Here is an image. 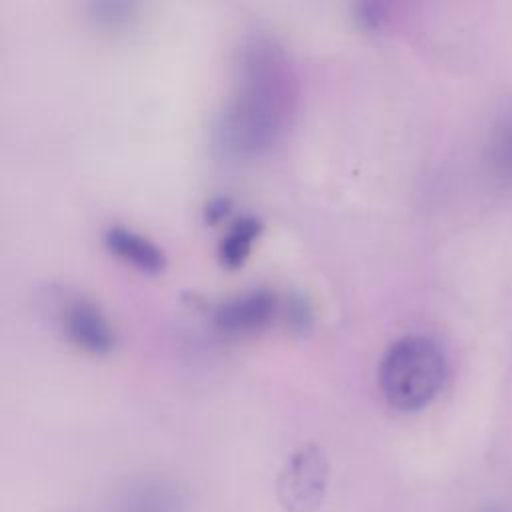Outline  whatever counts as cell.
<instances>
[{
  "instance_id": "obj_6",
  "label": "cell",
  "mask_w": 512,
  "mask_h": 512,
  "mask_svg": "<svg viewBox=\"0 0 512 512\" xmlns=\"http://www.w3.org/2000/svg\"><path fill=\"white\" fill-rule=\"evenodd\" d=\"M186 492L166 476L130 478L112 498L110 512H186Z\"/></svg>"
},
{
  "instance_id": "obj_13",
  "label": "cell",
  "mask_w": 512,
  "mask_h": 512,
  "mask_svg": "<svg viewBox=\"0 0 512 512\" xmlns=\"http://www.w3.org/2000/svg\"><path fill=\"white\" fill-rule=\"evenodd\" d=\"M230 214V200L228 198H216L206 206V220L216 224L222 218H226Z\"/></svg>"
},
{
  "instance_id": "obj_12",
  "label": "cell",
  "mask_w": 512,
  "mask_h": 512,
  "mask_svg": "<svg viewBox=\"0 0 512 512\" xmlns=\"http://www.w3.org/2000/svg\"><path fill=\"white\" fill-rule=\"evenodd\" d=\"M286 320L288 324L298 330V332H304L310 322H312V310H310V304L302 298V296H292L288 302H286Z\"/></svg>"
},
{
  "instance_id": "obj_8",
  "label": "cell",
  "mask_w": 512,
  "mask_h": 512,
  "mask_svg": "<svg viewBox=\"0 0 512 512\" xmlns=\"http://www.w3.org/2000/svg\"><path fill=\"white\" fill-rule=\"evenodd\" d=\"M262 232V222L254 216H242L232 222L218 244V258L226 268H238L246 262L254 242Z\"/></svg>"
},
{
  "instance_id": "obj_9",
  "label": "cell",
  "mask_w": 512,
  "mask_h": 512,
  "mask_svg": "<svg viewBox=\"0 0 512 512\" xmlns=\"http://www.w3.org/2000/svg\"><path fill=\"white\" fill-rule=\"evenodd\" d=\"M490 160L502 178L512 180V116L496 130L490 144Z\"/></svg>"
},
{
  "instance_id": "obj_11",
  "label": "cell",
  "mask_w": 512,
  "mask_h": 512,
  "mask_svg": "<svg viewBox=\"0 0 512 512\" xmlns=\"http://www.w3.org/2000/svg\"><path fill=\"white\" fill-rule=\"evenodd\" d=\"M354 20L364 30H378L386 20V8L376 2H362L354 6Z\"/></svg>"
},
{
  "instance_id": "obj_1",
  "label": "cell",
  "mask_w": 512,
  "mask_h": 512,
  "mask_svg": "<svg viewBox=\"0 0 512 512\" xmlns=\"http://www.w3.org/2000/svg\"><path fill=\"white\" fill-rule=\"evenodd\" d=\"M296 76L284 48L268 36H250L234 64V86L220 112L218 144L230 156L252 158L274 148L290 126Z\"/></svg>"
},
{
  "instance_id": "obj_5",
  "label": "cell",
  "mask_w": 512,
  "mask_h": 512,
  "mask_svg": "<svg viewBox=\"0 0 512 512\" xmlns=\"http://www.w3.org/2000/svg\"><path fill=\"white\" fill-rule=\"evenodd\" d=\"M280 300L268 288H254L220 302L212 320L224 334H250L266 328L280 314Z\"/></svg>"
},
{
  "instance_id": "obj_3",
  "label": "cell",
  "mask_w": 512,
  "mask_h": 512,
  "mask_svg": "<svg viewBox=\"0 0 512 512\" xmlns=\"http://www.w3.org/2000/svg\"><path fill=\"white\" fill-rule=\"evenodd\" d=\"M330 462L318 444L298 446L280 468L276 496L286 512H316L328 492Z\"/></svg>"
},
{
  "instance_id": "obj_7",
  "label": "cell",
  "mask_w": 512,
  "mask_h": 512,
  "mask_svg": "<svg viewBox=\"0 0 512 512\" xmlns=\"http://www.w3.org/2000/svg\"><path fill=\"white\" fill-rule=\"evenodd\" d=\"M104 244L110 254L142 272H162L166 266L164 252L146 236L124 226H110L104 232Z\"/></svg>"
},
{
  "instance_id": "obj_14",
  "label": "cell",
  "mask_w": 512,
  "mask_h": 512,
  "mask_svg": "<svg viewBox=\"0 0 512 512\" xmlns=\"http://www.w3.org/2000/svg\"><path fill=\"white\" fill-rule=\"evenodd\" d=\"M482 512H508V510L498 508V506H492V508H486V510H482Z\"/></svg>"
},
{
  "instance_id": "obj_15",
  "label": "cell",
  "mask_w": 512,
  "mask_h": 512,
  "mask_svg": "<svg viewBox=\"0 0 512 512\" xmlns=\"http://www.w3.org/2000/svg\"><path fill=\"white\" fill-rule=\"evenodd\" d=\"M62 512H72V510H62Z\"/></svg>"
},
{
  "instance_id": "obj_2",
  "label": "cell",
  "mask_w": 512,
  "mask_h": 512,
  "mask_svg": "<svg viewBox=\"0 0 512 512\" xmlns=\"http://www.w3.org/2000/svg\"><path fill=\"white\" fill-rule=\"evenodd\" d=\"M444 382L446 356L436 340L420 334L392 342L378 366L380 392L398 412L426 408L440 394Z\"/></svg>"
},
{
  "instance_id": "obj_10",
  "label": "cell",
  "mask_w": 512,
  "mask_h": 512,
  "mask_svg": "<svg viewBox=\"0 0 512 512\" xmlns=\"http://www.w3.org/2000/svg\"><path fill=\"white\" fill-rule=\"evenodd\" d=\"M90 18L96 22V26L116 30L130 22L132 6L124 2H96L90 4Z\"/></svg>"
},
{
  "instance_id": "obj_4",
  "label": "cell",
  "mask_w": 512,
  "mask_h": 512,
  "mask_svg": "<svg viewBox=\"0 0 512 512\" xmlns=\"http://www.w3.org/2000/svg\"><path fill=\"white\" fill-rule=\"evenodd\" d=\"M58 320L64 336L76 348L94 356H104L114 348V330L96 302L72 294L60 302Z\"/></svg>"
}]
</instances>
